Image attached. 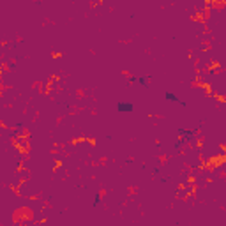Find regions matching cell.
Here are the masks:
<instances>
[{
	"label": "cell",
	"instance_id": "6da1fadb",
	"mask_svg": "<svg viewBox=\"0 0 226 226\" xmlns=\"http://www.w3.org/2000/svg\"><path fill=\"white\" fill-rule=\"evenodd\" d=\"M117 110L120 111V113H131V111L134 110V106H132L131 103H118Z\"/></svg>",
	"mask_w": 226,
	"mask_h": 226
},
{
	"label": "cell",
	"instance_id": "7a4b0ae2",
	"mask_svg": "<svg viewBox=\"0 0 226 226\" xmlns=\"http://www.w3.org/2000/svg\"><path fill=\"white\" fill-rule=\"evenodd\" d=\"M166 99H168V101H173V103H178V99H177V95L175 94H171V92H166Z\"/></svg>",
	"mask_w": 226,
	"mask_h": 226
}]
</instances>
